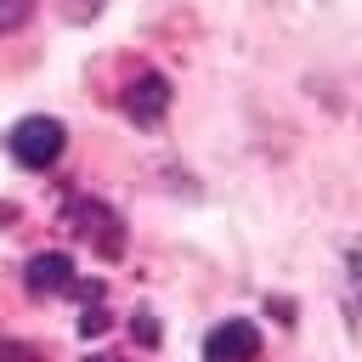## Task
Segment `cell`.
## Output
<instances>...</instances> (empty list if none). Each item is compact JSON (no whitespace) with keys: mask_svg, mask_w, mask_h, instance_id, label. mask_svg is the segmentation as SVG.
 Returning <instances> with one entry per match:
<instances>
[{"mask_svg":"<svg viewBox=\"0 0 362 362\" xmlns=\"http://www.w3.org/2000/svg\"><path fill=\"white\" fill-rule=\"evenodd\" d=\"M6 147H11V158H17L23 170H51V164L62 158V147H68V130H62L51 113H28V119L11 124Z\"/></svg>","mask_w":362,"mask_h":362,"instance_id":"1","label":"cell"},{"mask_svg":"<svg viewBox=\"0 0 362 362\" xmlns=\"http://www.w3.org/2000/svg\"><path fill=\"white\" fill-rule=\"evenodd\" d=\"M62 221L74 226V238H85V243L96 249V260H119V255H124V221H119L107 204H96V198H68V204H62Z\"/></svg>","mask_w":362,"mask_h":362,"instance_id":"2","label":"cell"},{"mask_svg":"<svg viewBox=\"0 0 362 362\" xmlns=\"http://www.w3.org/2000/svg\"><path fill=\"white\" fill-rule=\"evenodd\" d=\"M23 283H28L34 294H79L85 305H96V300H102V283H79V277H74V260H68L62 249L34 255V260H28V272H23Z\"/></svg>","mask_w":362,"mask_h":362,"instance_id":"3","label":"cell"},{"mask_svg":"<svg viewBox=\"0 0 362 362\" xmlns=\"http://www.w3.org/2000/svg\"><path fill=\"white\" fill-rule=\"evenodd\" d=\"M198 356L204 362H255L260 356V334H255L249 317H226V322H215L204 334V351Z\"/></svg>","mask_w":362,"mask_h":362,"instance_id":"4","label":"cell"},{"mask_svg":"<svg viewBox=\"0 0 362 362\" xmlns=\"http://www.w3.org/2000/svg\"><path fill=\"white\" fill-rule=\"evenodd\" d=\"M119 107H124V119H136L141 130H153V124L170 113V79H164V74H136V79L119 90Z\"/></svg>","mask_w":362,"mask_h":362,"instance_id":"5","label":"cell"},{"mask_svg":"<svg viewBox=\"0 0 362 362\" xmlns=\"http://www.w3.org/2000/svg\"><path fill=\"white\" fill-rule=\"evenodd\" d=\"M339 311H345V328H351V339L362 345V232L345 243V272H339Z\"/></svg>","mask_w":362,"mask_h":362,"instance_id":"6","label":"cell"},{"mask_svg":"<svg viewBox=\"0 0 362 362\" xmlns=\"http://www.w3.org/2000/svg\"><path fill=\"white\" fill-rule=\"evenodd\" d=\"M57 11H62V23L85 28V23H96V17H102V0H57Z\"/></svg>","mask_w":362,"mask_h":362,"instance_id":"7","label":"cell"},{"mask_svg":"<svg viewBox=\"0 0 362 362\" xmlns=\"http://www.w3.org/2000/svg\"><path fill=\"white\" fill-rule=\"evenodd\" d=\"M130 328H136V339H141V345H158V322H153V311H136V322H130Z\"/></svg>","mask_w":362,"mask_h":362,"instance_id":"8","label":"cell"},{"mask_svg":"<svg viewBox=\"0 0 362 362\" xmlns=\"http://www.w3.org/2000/svg\"><path fill=\"white\" fill-rule=\"evenodd\" d=\"M28 17V0H0V28H17Z\"/></svg>","mask_w":362,"mask_h":362,"instance_id":"9","label":"cell"}]
</instances>
